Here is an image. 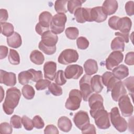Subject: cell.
<instances>
[{
	"mask_svg": "<svg viewBox=\"0 0 134 134\" xmlns=\"http://www.w3.org/2000/svg\"><path fill=\"white\" fill-rule=\"evenodd\" d=\"M58 40V36L51 30H48L41 35V40L38 48L47 55H52L56 52V44Z\"/></svg>",
	"mask_w": 134,
	"mask_h": 134,
	"instance_id": "cell-1",
	"label": "cell"
},
{
	"mask_svg": "<svg viewBox=\"0 0 134 134\" xmlns=\"http://www.w3.org/2000/svg\"><path fill=\"white\" fill-rule=\"evenodd\" d=\"M20 97L21 92L17 87H12L7 90L3 104V110L7 115L12 114L19 103Z\"/></svg>",
	"mask_w": 134,
	"mask_h": 134,
	"instance_id": "cell-2",
	"label": "cell"
},
{
	"mask_svg": "<svg viewBox=\"0 0 134 134\" xmlns=\"http://www.w3.org/2000/svg\"><path fill=\"white\" fill-rule=\"evenodd\" d=\"M109 117L112 125L118 131L122 132L127 130V122L125 119L120 116L118 107H114L111 108Z\"/></svg>",
	"mask_w": 134,
	"mask_h": 134,
	"instance_id": "cell-3",
	"label": "cell"
},
{
	"mask_svg": "<svg viewBox=\"0 0 134 134\" xmlns=\"http://www.w3.org/2000/svg\"><path fill=\"white\" fill-rule=\"evenodd\" d=\"M82 95L79 90L73 89L70 91L69 97L67 98L65 107L66 109L71 110L78 109L81 105Z\"/></svg>",
	"mask_w": 134,
	"mask_h": 134,
	"instance_id": "cell-4",
	"label": "cell"
},
{
	"mask_svg": "<svg viewBox=\"0 0 134 134\" xmlns=\"http://www.w3.org/2000/svg\"><path fill=\"white\" fill-rule=\"evenodd\" d=\"M67 18L65 14L57 13L52 17L50 24L51 30L55 34H60L64 30Z\"/></svg>",
	"mask_w": 134,
	"mask_h": 134,
	"instance_id": "cell-5",
	"label": "cell"
},
{
	"mask_svg": "<svg viewBox=\"0 0 134 134\" xmlns=\"http://www.w3.org/2000/svg\"><path fill=\"white\" fill-rule=\"evenodd\" d=\"M95 120V123L99 129H106L110 127L109 114L103 108L97 111L92 117Z\"/></svg>",
	"mask_w": 134,
	"mask_h": 134,
	"instance_id": "cell-6",
	"label": "cell"
},
{
	"mask_svg": "<svg viewBox=\"0 0 134 134\" xmlns=\"http://www.w3.org/2000/svg\"><path fill=\"white\" fill-rule=\"evenodd\" d=\"M91 75L85 74L79 81L80 91L82 95V98L85 102L88 101L89 97L93 93L91 86Z\"/></svg>",
	"mask_w": 134,
	"mask_h": 134,
	"instance_id": "cell-7",
	"label": "cell"
},
{
	"mask_svg": "<svg viewBox=\"0 0 134 134\" xmlns=\"http://www.w3.org/2000/svg\"><path fill=\"white\" fill-rule=\"evenodd\" d=\"M78 59L79 54L75 50L67 49L61 52L58 57V61L60 64L66 65L76 62Z\"/></svg>",
	"mask_w": 134,
	"mask_h": 134,
	"instance_id": "cell-8",
	"label": "cell"
},
{
	"mask_svg": "<svg viewBox=\"0 0 134 134\" xmlns=\"http://www.w3.org/2000/svg\"><path fill=\"white\" fill-rule=\"evenodd\" d=\"M118 101L122 115L125 117L131 116L133 112V107L128 95L127 94L124 95Z\"/></svg>",
	"mask_w": 134,
	"mask_h": 134,
	"instance_id": "cell-9",
	"label": "cell"
},
{
	"mask_svg": "<svg viewBox=\"0 0 134 134\" xmlns=\"http://www.w3.org/2000/svg\"><path fill=\"white\" fill-rule=\"evenodd\" d=\"M88 101L89 106L91 108L90 113L92 117L98 110L105 108L103 105V98L98 93L92 94L89 97Z\"/></svg>",
	"mask_w": 134,
	"mask_h": 134,
	"instance_id": "cell-10",
	"label": "cell"
},
{
	"mask_svg": "<svg viewBox=\"0 0 134 134\" xmlns=\"http://www.w3.org/2000/svg\"><path fill=\"white\" fill-rule=\"evenodd\" d=\"M124 54L120 51H114L110 53L106 60L105 65L108 70H112L122 62Z\"/></svg>",
	"mask_w": 134,
	"mask_h": 134,
	"instance_id": "cell-11",
	"label": "cell"
},
{
	"mask_svg": "<svg viewBox=\"0 0 134 134\" xmlns=\"http://www.w3.org/2000/svg\"><path fill=\"white\" fill-rule=\"evenodd\" d=\"M73 121L75 126L82 130L90 124V118L88 113L83 110L79 111L74 115Z\"/></svg>",
	"mask_w": 134,
	"mask_h": 134,
	"instance_id": "cell-12",
	"label": "cell"
},
{
	"mask_svg": "<svg viewBox=\"0 0 134 134\" xmlns=\"http://www.w3.org/2000/svg\"><path fill=\"white\" fill-rule=\"evenodd\" d=\"M83 68L78 64H71L65 68L64 76L67 79H78L83 74Z\"/></svg>",
	"mask_w": 134,
	"mask_h": 134,
	"instance_id": "cell-13",
	"label": "cell"
},
{
	"mask_svg": "<svg viewBox=\"0 0 134 134\" xmlns=\"http://www.w3.org/2000/svg\"><path fill=\"white\" fill-rule=\"evenodd\" d=\"M91 8H79L74 13L76 21L79 23L92 22L90 16Z\"/></svg>",
	"mask_w": 134,
	"mask_h": 134,
	"instance_id": "cell-14",
	"label": "cell"
},
{
	"mask_svg": "<svg viewBox=\"0 0 134 134\" xmlns=\"http://www.w3.org/2000/svg\"><path fill=\"white\" fill-rule=\"evenodd\" d=\"M44 77L50 81L54 80L56 75L57 64L53 61L46 62L43 65Z\"/></svg>",
	"mask_w": 134,
	"mask_h": 134,
	"instance_id": "cell-15",
	"label": "cell"
},
{
	"mask_svg": "<svg viewBox=\"0 0 134 134\" xmlns=\"http://www.w3.org/2000/svg\"><path fill=\"white\" fill-rule=\"evenodd\" d=\"M0 81L1 84H4L6 86H14L16 84V74L13 72H8L1 70Z\"/></svg>",
	"mask_w": 134,
	"mask_h": 134,
	"instance_id": "cell-16",
	"label": "cell"
},
{
	"mask_svg": "<svg viewBox=\"0 0 134 134\" xmlns=\"http://www.w3.org/2000/svg\"><path fill=\"white\" fill-rule=\"evenodd\" d=\"M90 16L92 21L102 23L104 21L107 16L104 13L102 6H96L92 8H91Z\"/></svg>",
	"mask_w": 134,
	"mask_h": 134,
	"instance_id": "cell-17",
	"label": "cell"
},
{
	"mask_svg": "<svg viewBox=\"0 0 134 134\" xmlns=\"http://www.w3.org/2000/svg\"><path fill=\"white\" fill-rule=\"evenodd\" d=\"M111 91V97L115 102H117L122 96L127 94V91L121 81L115 83Z\"/></svg>",
	"mask_w": 134,
	"mask_h": 134,
	"instance_id": "cell-18",
	"label": "cell"
},
{
	"mask_svg": "<svg viewBox=\"0 0 134 134\" xmlns=\"http://www.w3.org/2000/svg\"><path fill=\"white\" fill-rule=\"evenodd\" d=\"M101 77L103 84L107 87V92L111 91L115 83L120 81L114 76L112 72L109 71L105 72Z\"/></svg>",
	"mask_w": 134,
	"mask_h": 134,
	"instance_id": "cell-19",
	"label": "cell"
},
{
	"mask_svg": "<svg viewBox=\"0 0 134 134\" xmlns=\"http://www.w3.org/2000/svg\"><path fill=\"white\" fill-rule=\"evenodd\" d=\"M132 26V21L130 18L124 17L118 19L116 24V30L122 33L129 34Z\"/></svg>",
	"mask_w": 134,
	"mask_h": 134,
	"instance_id": "cell-20",
	"label": "cell"
},
{
	"mask_svg": "<svg viewBox=\"0 0 134 134\" xmlns=\"http://www.w3.org/2000/svg\"><path fill=\"white\" fill-rule=\"evenodd\" d=\"M102 7L107 16L111 15L117 11L118 7V2L115 0H106L104 2Z\"/></svg>",
	"mask_w": 134,
	"mask_h": 134,
	"instance_id": "cell-21",
	"label": "cell"
},
{
	"mask_svg": "<svg viewBox=\"0 0 134 134\" xmlns=\"http://www.w3.org/2000/svg\"><path fill=\"white\" fill-rule=\"evenodd\" d=\"M112 70V73L114 76L120 81L126 78L129 75V69L128 67L124 64L118 65Z\"/></svg>",
	"mask_w": 134,
	"mask_h": 134,
	"instance_id": "cell-22",
	"label": "cell"
},
{
	"mask_svg": "<svg viewBox=\"0 0 134 134\" xmlns=\"http://www.w3.org/2000/svg\"><path fill=\"white\" fill-rule=\"evenodd\" d=\"M84 71L86 74L91 75L97 73L98 71V65L96 60L94 59H88L84 64Z\"/></svg>",
	"mask_w": 134,
	"mask_h": 134,
	"instance_id": "cell-23",
	"label": "cell"
},
{
	"mask_svg": "<svg viewBox=\"0 0 134 134\" xmlns=\"http://www.w3.org/2000/svg\"><path fill=\"white\" fill-rule=\"evenodd\" d=\"M52 17V14L50 12L48 11L42 12L39 16L38 23L42 27L49 29Z\"/></svg>",
	"mask_w": 134,
	"mask_h": 134,
	"instance_id": "cell-24",
	"label": "cell"
},
{
	"mask_svg": "<svg viewBox=\"0 0 134 134\" xmlns=\"http://www.w3.org/2000/svg\"><path fill=\"white\" fill-rule=\"evenodd\" d=\"M7 43L9 47L14 48L20 47L22 44L21 36L17 32H14L13 35L7 38Z\"/></svg>",
	"mask_w": 134,
	"mask_h": 134,
	"instance_id": "cell-25",
	"label": "cell"
},
{
	"mask_svg": "<svg viewBox=\"0 0 134 134\" xmlns=\"http://www.w3.org/2000/svg\"><path fill=\"white\" fill-rule=\"evenodd\" d=\"M91 86L93 92L95 93H99L102 92L104 87L102 84V77L99 75H95L91 77Z\"/></svg>",
	"mask_w": 134,
	"mask_h": 134,
	"instance_id": "cell-26",
	"label": "cell"
},
{
	"mask_svg": "<svg viewBox=\"0 0 134 134\" xmlns=\"http://www.w3.org/2000/svg\"><path fill=\"white\" fill-rule=\"evenodd\" d=\"M58 126L61 131L68 132L71 130L72 127V124L68 117L62 116L58 119Z\"/></svg>",
	"mask_w": 134,
	"mask_h": 134,
	"instance_id": "cell-27",
	"label": "cell"
},
{
	"mask_svg": "<svg viewBox=\"0 0 134 134\" xmlns=\"http://www.w3.org/2000/svg\"><path fill=\"white\" fill-rule=\"evenodd\" d=\"M30 60L35 64L41 65L44 61V57L41 52L35 50L30 54Z\"/></svg>",
	"mask_w": 134,
	"mask_h": 134,
	"instance_id": "cell-28",
	"label": "cell"
},
{
	"mask_svg": "<svg viewBox=\"0 0 134 134\" xmlns=\"http://www.w3.org/2000/svg\"><path fill=\"white\" fill-rule=\"evenodd\" d=\"M110 48L113 50L123 52L125 49V42L120 37H116L111 41Z\"/></svg>",
	"mask_w": 134,
	"mask_h": 134,
	"instance_id": "cell-29",
	"label": "cell"
},
{
	"mask_svg": "<svg viewBox=\"0 0 134 134\" xmlns=\"http://www.w3.org/2000/svg\"><path fill=\"white\" fill-rule=\"evenodd\" d=\"M1 33L6 37H9L14 32V28L13 25L9 23L3 22L1 23Z\"/></svg>",
	"mask_w": 134,
	"mask_h": 134,
	"instance_id": "cell-30",
	"label": "cell"
},
{
	"mask_svg": "<svg viewBox=\"0 0 134 134\" xmlns=\"http://www.w3.org/2000/svg\"><path fill=\"white\" fill-rule=\"evenodd\" d=\"M32 76L31 73L27 71H24L20 72L18 76V80L19 83L21 84L25 85L27 84L30 80H32Z\"/></svg>",
	"mask_w": 134,
	"mask_h": 134,
	"instance_id": "cell-31",
	"label": "cell"
},
{
	"mask_svg": "<svg viewBox=\"0 0 134 134\" xmlns=\"http://www.w3.org/2000/svg\"><path fill=\"white\" fill-rule=\"evenodd\" d=\"M85 2V1L81 0H70L68 1L67 4L68 10L71 14H74L75 12L81 8L82 6V3Z\"/></svg>",
	"mask_w": 134,
	"mask_h": 134,
	"instance_id": "cell-32",
	"label": "cell"
},
{
	"mask_svg": "<svg viewBox=\"0 0 134 134\" xmlns=\"http://www.w3.org/2000/svg\"><path fill=\"white\" fill-rule=\"evenodd\" d=\"M21 92L24 97L28 100L32 99L35 95V92L33 87L28 84L23 86L21 90Z\"/></svg>",
	"mask_w": 134,
	"mask_h": 134,
	"instance_id": "cell-33",
	"label": "cell"
},
{
	"mask_svg": "<svg viewBox=\"0 0 134 134\" xmlns=\"http://www.w3.org/2000/svg\"><path fill=\"white\" fill-rule=\"evenodd\" d=\"M68 1H56L54 3V9L58 13H65L68 12L67 4Z\"/></svg>",
	"mask_w": 134,
	"mask_h": 134,
	"instance_id": "cell-34",
	"label": "cell"
},
{
	"mask_svg": "<svg viewBox=\"0 0 134 134\" xmlns=\"http://www.w3.org/2000/svg\"><path fill=\"white\" fill-rule=\"evenodd\" d=\"M8 60L9 63L13 65H18L20 63V57L18 52L15 50L10 49Z\"/></svg>",
	"mask_w": 134,
	"mask_h": 134,
	"instance_id": "cell-35",
	"label": "cell"
},
{
	"mask_svg": "<svg viewBox=\"0 0 134 134\" xmlns=\"http://www.w3.org/2000/svg\"><path fill=\"white\" fill-rule=\"evenodd\" d=\"M65 34L67 38L71 40H74L77 38L79 31L76 27H69L65 29Z\"/></svg>",
	"mask_w": 134,
	"mask_h": 134,
	"instance_id": "cell-36",
	"label": "cell"
},
{
	"mask_svg": "<svg viewBox=\"0 0 134 134\" xmlns=\"http://www.w3.org/2000/svg\"><path fill=\"white\" fill-rule=\"evenodd\" d=\"M134 77L133 76H130L127 79L124 80L123 81L122 83L126 87L128 91L129 92V94L131 95V96L132 98L134 92V86H133V82Z\"/></svg>",
	"mask_w": 134,
	"mask_h": 134,
	"instance_id": "cell-37",
	"label": "cell"
},
{
	"mask_svg": "<svg viewBox=\"0 0 134 134\" xmlns=\"http://www.w3.org/2000/svg\"><path fill=\"white\" fill-rule=\"evenodd\" d=\"M49 92L53 95L56 96H60L62 94V89L57 84L51 83L48 87Z\"/></svg>",
	"mask_w": 134,
	"mask_h": 134,
	"instance_id": "cell-38",
	"label": "cell"
},
{
	"mask_svg": "<svg viewBox=\"0 0 134 134\" xmlns=\"http://www.w3.org/2000/svg\"><path fill=\"white\" fill-rule=\"evenodd\" d=\"M10 124L12 127L15 129H20L22 127L21 118L20 116L14 115L11 117Z\"/></svg>",
	"mask_w": 134,
	"mask_h": 134,
	"instance_id": "cell-39",
	"label": "cell"
},
{
	"mask_svg": "<svg viewBox=\"0 0 134 134\" xmlns=\"http://www.w3.org/2000/svg\"><path fill=\"white\" fill-rule=\"evenodd\" d=\"M55 82L58 85H63L66 83V80L63 71L60 70L57 71L55 77Z\"/></svg>",
	"mask_w": 134,
	"mask_h": 134,
	"instance_id": "cell-40",
	"label": "cell"
},
{
	"mask_svg": "<svg viewBox=\"0 0 134 134\" xmlns=\"http://www.w3.org/2000/svg\"><path fill=\"white\" fill-rule=\"evenodd\" d=\"M22 124L26 130L30 131L33 129L34 126L32 120L28 117L27 116H23L21 118Z\"/></svg>",
	"mask_w": 134,
	"mask_h": 134,
	"instance_id": "cell-41",
	"label": "cell"
},
{
	"mask_svg": "<svg viewBox=\"0 0 134 134\" xmlns=\"http://www.w3.org/2000/svg\"><path fill=\"white\" fill-rule=\"evenodd\" d=\"M76 44L79 49L85 50L89 46L88 40L84 37H80L76 40Z\"/></svg>",
	"mask_w": 134,
	"mask_h": 134,
	"instance_id": "cell-42",
	"label": "cell"
},
{
	"mask_svg": "<svg viewBox=\"0 0 134 134\" xmlns=\"http://www.w3.org/2000/svg\"><path fill=\"white\" fill-rule=\"evenodd\" d=\"M50 81L46 79H41L37 82L35 87L38 91H41L48 87L51 84Z\"/></svg>",
	"mask_w": 134,
	"mask_h": 134,
	"instance_id": "cell-43",
	"label": "cell"
},
{
	"mask_svg": "<svg viewBox=\"0 0 134 134\" xmlns=\"http://www.w3.org/2000/svg\"><path fill=\"white\" fill-rule=\"evenodd\" d=\"M13 131L12 126L9 123L4 122L0 124V132L2 134H10Z\"/></svg>",
	"mask_w": 134,
	"mask_h": 134,
	"instance_id": "cell-44",
	"label": "cell"
},
{
	"mask_svg": "<svg viewBox=\"0 0 134 134\" xmlns=\"http://www.w3.org/2000/svg\"><path fill=\"white\" fill-rule=\"evenodd\" d=\"M34 127L36 129H42L44 126L43 119L39 115H36L32 119Z\"/></svg>",
	"mask_w": 134,
	"mask_h": 134,
	"instance_id": "cell-45",
	"label": "cell"
},
{
	"mask_svg": "<svg viewBox=\"0 0 134 134\" xmlns=\"http://www.w3.org/2000/svg\"><path fill=\"white\" fill-rule=\"evenodd\" d=\"M28 70L32 74V78L31 80L33 82H37V81H38L39 80H40L43 78V75H42L41 71H40V70L36 71L33 69H30Z\"/></svg>",
	"mask_w": 134,
	"mask_h": 134,
	"instance_id": "cell-46",
	"label": "cell"
},
{
	"mask_svg": "<svg viewBox=\"0 0 134 134\" xmlns=\"http://www.w3.org/2000/svg\"><path fill=\"white\" fill-rule=\"evenodd\" d=\"M134 2L128 1L125 4V10L128 16H132L134 14Z\"/></svg>",
	"mask_w": 134,
	"mask_h": 134,
	"instance_id": "cell-47",
	"label": "cell"
},
{
	"mask_svg": "<svg viewBox=\"0 0 134 134\" xmlns=\"http://www.w3.org/2000/svg\"><path fill=\"white\" fill-rule=\"evenodd\" d=\"M125 62L128 65H133L134 64V52H128L125 57Z\"/></svg>",
	"mask_w": 134,
	"mask_h": 134,
	"instance_id": "cell-48",
	"label": "cell"
},
{
	"mask_svg": "<svg viewBox=\"0 0 134 134\" xmlns=\"http://www.w3.org/2000/svg\"><path fill=\"white\" fill-rule=\"evenodd\" d=\"M44 133H54L58 134L59 133L57 128L53 125H48L46 126L44 130Z\"/></svg>",
	"mask_w": 134,
	"mask_h": 134,
	"instance_id": "cell-49",
	"label": "cell"
},
{
	"mask_svg": "<svg viewBox=\"0 0 134 134\" xmlns=\"http://www.w3.org/2000/svg\"><path fill=\"white\" fill-rule=\"evenodd\" d=\"M119 18V17L117 16H113L110 17V18L108 20V24L109 26L111 29L114 30H116V24Z\"/></svg>",
	"mask_w": 134,
	"mask_h": 134,
	"instance_id": "cell-50",
	"label": "cell"
},
{
	"mask_svg": "<svg viewBox=\"0 0 134 134\" xmlns=\"http://www.w3.org/2000/svg\"><path fill=\"white\" fill-rule=\"evenodd\" d=\"M82 133H96V129L94 125L89 124L82 130Z\"/></svg>",
	"mask_w": 134,
	"mask_h": 134,
	"instance_id": "cell-51",
	"label": "cell"
},
{
	"mask_svg": "<svg viewBox=\"0 0 134 134\" xmlns=\"http://www.w3.org/2000/svg\"><path fill=\"white\" fill-rule=\"evenodd\" d=\"M8 18V14L6 9H0V20L1 23L5 22Z\"/></svg>",
	"mask_w": 134,
	"mask_h": 134,
	"instance_id": "cell-52",
	"label": "cell"
},
{
	"mask_svg": "<svg viewBox=\"0 0 134 134\" xmlns=\"http://www.w3.org/2000/svg\"><path fill=\"white\" fill-rule=\"evenodd\" d=\"M8 52V49L6 46H0V59H3L5 58Z\"/></svg>",
	"mask_w": 134,
	"mask_h": 134,
	"instance_id": "cell-53",
	"label": "cell"
},
{
	"mask_svg": "<svg viewBox=\"0 0 134 134\" xmlns=\"http://www.w3.org/2000/svg\"><path fill=\"white\" fill-rule=\"evenodd\" d=\"M115 35L116 37H119L121 39H123L125 42L128 43L129 41V34L126 33H122L120 32H116L115 33Z\"/></svg>",
	"mask_w": 134,
	"mask_h": 134,
	"instance_id": "cell-54",
	"label": "cell"
},
{
	"mask_svg": "<svg viewBox=\"0 0 134 134\" xmlns=\"http://www.w3.org/2000/svg\"><path fill=\"white\" fill-rule=\"evenodd\" d=\"M35 30L36 32L39 34V35L41 36L44 32L49 30V29L45 28L42 27L40 25V24L39 23H37L36 25V27H35Z\"/></svg>",
	"mask_w": 134,
	"mask_h": 134,
	"instance_id": "cell-55",
	"label": "cell"
}]
</instances>
